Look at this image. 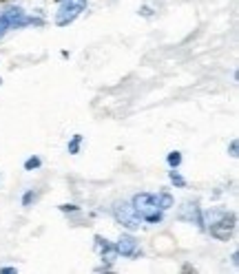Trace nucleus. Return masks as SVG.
I'll return each mask as SVG.
<instances>
[{"instance_id":"nucleus-5","label":"nucleus","mask_w":239,"mask_h":274,"mask_svg":"<svg viewBox=\"0 0 239 274\" xmlns=\"http://www.w3.org/2000/svg\"><path fill=\"white\" fill-rule=\"evenodd\" d=\"M115 250H118V254L128 256V259L140 256V252H137V239L133 234H122L118 239V243H115Z\"/></svg>"},{"instance_id":"nucleus-17","label":"nucleus","mask_w":239,"mask_h":274,"mask_svg":"<svg viewBox=\"0 0 239 274\" xmlns=\"http://www.w3.org/2000/svg\"><path fill=\"white\" fill-rule=\"evenodd\" d=\"M0 272H2V274H13V272H16V268H2Z\"/></svg>"},{"instance_id":"nucleus-18","label":"nucleus","mask_w":239,"mask_h":274,"mask_svg":"<svg viewBox=\"0 0 239 274\" xmlns=\"http://www.w3.org/2000/svg\"><path fill=\"white\" fill-rule=\"evenodd\" d=\"M142 16H150V7H142Z\"/></svg>"},{"instance_id":"nucleus-15","label":"nucleus","mask_w":239,"mask_h":274,"mask_svg":"<svg viewBox=\"0 0 239 274\" xmlns=\"http://www.w3.org/2000/svg\"><path fill=\"white\" fill-rule=\"evenodd\" d=\"M58 208H60L62 212H75L78 210V206H71V203H62V206H58Z\"/></svg>"},{"instance_id":"nucleus-20","label":"nucleus","mask_w":239,"mask_h":274,"mask_svg":"<svg viewBox=\"0 0 239 274\" xmlns=\"http://www.w3.org/2000/svg\"><path fill=\"white\" fill-rule=\"evenodd\" d=\"M0 84H2V80H0Z\"/></svg>"},{"instance_id":"nucleus-16","label":"nucleus","mask_w":239,"mask_h":274,"mask_svg":"<svg viewBox=\"0 0 239 274\" xmlns=\"http://www.w3.org/2000/svg\"><path fill=\"white\" fill-rule=\"evenodd\" d=\"M7 31H9V27L4 25V20H2V18H0V38H2V35L7 33Z\"/></svg>"},{"instance_id":"nucleus-19","label":"nucleus","mask_w":239,"mask_h":274,"mask_svg":"<svg viewBox=\"0 0 239 274\" xmlns=\"http://www.w3.org/2000/svg\"><path fill=\"white\" fill-rule=\"evenodd\" d=\"M0 2H7V0H0Z\"/></svg>"},{"instance_id":"nucleus-1","label":"nucleus","mask_w":239,"mask_h":274,"mask_svg":"<svg viewBox=\"0 0 239 274\" xmlns=\"http://www.w3.org/2000/svg\"><path fill=\"white\" fill-rule=\"evenodd\" d=\"M131 203L135 208V212L140 215V219L149 221V223H159L162 221V210L157 208V203H155L150 192H137Z\"/></svg>"},{"instance_id":"nucleus-13","label":"nucleus","mask_w":239,"mask_h":274,"mask_svg":"<svg viewBox=\"0 0 239 274\" xmlns=\"http://www.w3.org/2000/svg\"><path fill=\"white\" fill-rule=\"evenodd\" d=\"M33 201H35V192H33V190L25 192V197H22V206H31Z\"/></svg>"},{"instance_id":"nucleus-6","label":"nucleus","mask_w":239,"mask_h":274,"mask_svg":"<svg viewBox=\"0 0 239 274\" xmlns=\"http://www.w3.org/2000/svg\"><path fill=\"white\" fill-rule=\"evenodd\" d=\"M179 219L181 221H188V223H195L197 228H202L204 230V219H202V210H199V206L197 203H184L181 206V210H179Z\"/></svg>"},{"instance_id":"nucleus-4","label":"nucleus","mask_w":239,"mask_h":274,"mask_svg":"<svg viewBox=\"0 0 239 274\" xmlns=\"http://www.w3.org/2000/svg\"><path fill=\"white\" fill-rule=\"evenodd\" d=\"M113 215H115V219H118V223H122L124 228H128V230H137V228H140V215L135 212L133 203L115 201Z\"/></svg>"},{"instance_id":"nucleus-9","label":"nucleus","mask_w":239,"mask_h":274,"mask_svg":"<svg viewBox=\"0 0 239 274\" xmlns=\"http://www.w3.org/2000/svg\"><path fill=\"white\" fill-rule=\"evenodd\" d=\"M168 177H171V181L177 186V188H184V186H186V179L179 175V172H177V168H171V170H168Z\"/></svg>"},{"instance_id":"nucleus-14","label":"nucleus","mask_w":239,"mask_h":274,"mask_svg":"<svg viewBox=\"0 0 239 274\" xmlns=\"http://www.w3.org/2000/svg\"><path fill=\"white\" fill-rule=\"evenodd\" d=\"M228 155H230V157H237V139H233V141H230V146H228Z\"/></svg>"},{"instance_id":"nucleus-10","label":"nucleus","mask_w":239,"mask_h":274,"mask_svg":"<svg viewBox=\"0 0 239 274\" xmlns=\"http://www.w3.org/2000/svg\"><path fill=\"white\" fill-rule=\"evenodd\" d=\"M166 162H168V166H171V168H179V164H181V153H179V150H173V153H168Z\"/></svg>"},{"instance_id":"nucleus-11","label":"nucleus","mask_w":239,"mask_h":274,"mask_svg":"<svg viewBox=\"0 0 239 274\" xmlns=\"http://www.w3.org/2000/svg\"><path fill=\"white\" fill-rule=\"evenodd\" d=\"M80 144H82V135H73V139L69 141V146H66V148H69L71 155H78L80 153Z\"/></svg>"},{"instance_id":"nucleus-3","label":"nucleus","mask_w":239,"mask_h":274,"mask_svg":"<svg viewBox=\"0 0 239 274\" xmlns=\"http://www.w3.org/2000/svg\"><path fill=\"white\" fill-rule=\"evenodd\" d=\"M235 228H237V215H235V212H228V210H226L215 223L208 225L210 234L215 239H219V241H228V239L233 237Z\"/></svg>"},{"instance_id":"nucleus-7","label":"nucleus","mask_w":239,"mask_h":274,"mask_svg":"<svg viewBox=\"0 0 239 274\" xmlns=\"http://www.w3.org/2000/svg\"><path fill=\"white\" fill-rule=\"evenodd\" d=\"M95 250L102 254V259H106V263H113L115 256H118V250H115V243H109L104 237L97 234L95 237Z\"/></svg>"},{"instance_id":"nucleus-12","label":"nucleus","mask_w":239,"mask_h":274,"mask_svg":"<svg viewBox=\"0 0 239 274\" xmlns=\"http://www.w3.org/2000/svg\"><path fill=\"white\" fill-rule=\"evenodd\" d=\"M42 166V159L38 157V155H33V157H29L25 162V170H35V168Z\"/></svg>"},{"instance_id":"nucleus-8","label":"nucleus","mask_w":239,"mask_h":274,"mask_svg":"<svg viewBox=\"0 0 239 274\" xmlns=\"http://www.w3.org/2000/svg\"><path fill=\"white\" fill-rule=\"evenodd\" d=\"M153 199H155V203H157L159 210H168V208L175 203L171 192H157V194H153Z\"/></svg>"},{"instance_id":"nucleus-2","label":"nucleus","mask_w":239,"mask_h":274,"mask_svg":"<svg viewBox=\"0 0 239 274\" xmlns=\"http://www.w3.org/2000/svg\"><path fill=\"white\" fill-rule=\"evenodd\" d=\"M84 9H87V0H60V7L56 11V25L69 27Z\"/></svg>"}]
</instances>
